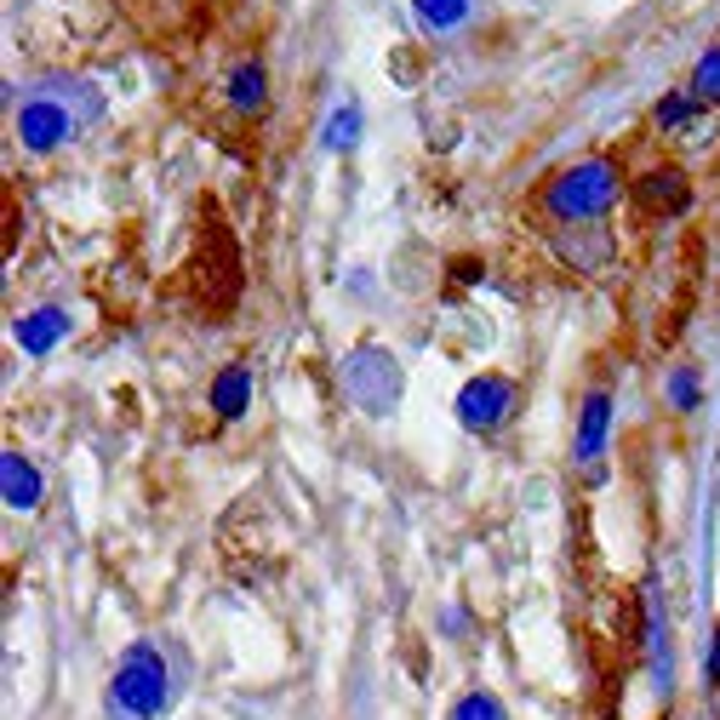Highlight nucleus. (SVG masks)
<instances>
[{"label": "nucleus", "instance_id": "nucleus-14", "mask_svg": "<svg viewBox=\"0 0 720 720\" xmlns=\"http://www.w3.org/2000/svg\"><path fill=\"white\" fill-rule=\"evenodd\" d=\"M647 201L652 206H686V184L675 178V172H652V178H647Z\"/></svg>", "mask_w": 720, "mask_h": 720}, {"label": "nucleus", "instance_id": "nucleus-3", "mask_svg": "<svg viewBox=\"0 0 720 720\" xmlns=\"http://www.w3.org/2000/svg\"><path fill=\"white\" fill-rule=\"evenodd\" d=\"M343 389H350L366 412H389L394 401H401V371H394L389 355L361 350V355L350 361V371H343Z\"/></svg>", "mask_w": 720, "mask_h": 720}, {"label": "nucleus", "instance_id": "nucleus-10", "mask_svg": "<svg viewBox=\"0 0 720 720\" xmlns=\"http://www.w3.org/2000/svg\"><path fill=\"white\" fill-rule=\"evenodd\" d=\"M229 104L235 109H258L263 104V63H240L229 74Z\"/></svg>", "mask_w": 720, "mask_h": 720}, {"label": "nucleus", "instance_id": "nucleus-12", "mask_svg": "<svg viewBox=\"0 0 720 720\" xmlns=\"http://www.w3.org/2000/svg\"><path fill=\"white\" fill-rule=\"evenodd\" d=\"M355 138H361V109L355 104L332 109V120H327V149H355Z\"/></svg>", "mask_w": 720, "mask_h": 720}, {"label": "nucleus", "instance_id": "nucleus-16", "mask_svg": "<svg viewBox=\"0 0 720 720\" xmlns=\"http://www.w3.org/2000/svg\"><path fill=\"white\" fill-rule=\"evenodd\" d=\"M669 401H675V406H698V378H692V371H675V378H669Z\"/></svg>", "mask_w": 720, "mask_h": 720}, {"label": "nucleus", "instance_id": "nucleus-8", "mask_svg": "<svg viewBox=\"0 0 720 720\" xmlns=\"http://www.w3.org/2000/svg\"><path fill=\"white\" fill-rule=\"evenodd\" d=\"M606 424H612V401H606V394H589V401H583V417H578V458H583V463L601 458Z\"/></svg>", "mask_w": 720, "mask_h": 720}, {"label": "nucleus", "instance_id": "nucleus-2", "mask_svg": "<svg viewBox=\"0 0 720 720\" xmlns=\"http://www.w3.org/2000/svg\"><path fill=\"white\" fill-rule=\"evenodd\" d=\"M612 194H617V172L606 161H583L550 184V212L555 217H601L612 206Z\"/></svg>", "mask_w": 720, "mask_h": 720}, {"label": "nucleus", "instance_id": "nucleus-1", "mask_svg": "<svg viewBox=\"0 0 720 720\" xmlns=\"http://www.w3.org/2000/svg\"><path fill=\"white\" fill-rule=\"evenodd\" d=\"M172 698L166 686V658L155 647H132L115 669V686H109V709L127 715V720H155Z\"/></svg>", "mask_w": 720, "mask_h": 720}, {"label": "nucleus", "instance_id": "nucleus-15", "mask_svg": "<svg viewBox=\"0 0 720 720\" xmlns=\"http://www.w3.org/2000/svg\"><path fill=\"white\" fill-rule=\"evenodd\" d=\"M692 92H698V97H720V52H704L698 74H692Z\"/></svg>", "mask_w": 720, "mask_h": 720}, {"label": "nucleus", "instance_id": "nucleus-18", "mask_svg": "<svg viewBox=\"0 0 720 720\" xmlns=\"http://www.w3.org/2000/svg\"><path fill=\"white\" fill-rule=\"evenodd\" d=\"M709 675L720 681V635H715V652H709Z\"/></svg>", "mask_w": 720, "mask_h": 720}, {"label": "nucleus", "instance_id": "nucleus-7", "mask_svg": "<svg viewBox=\"0 0 720 720\" xmlns=\"http://www.w3.org/2000/svg\"><path fill=\"white\" fill-rule=\"evenodd\" d=\"M0 498H7L12 509H35L40 504V475H35V463H23V452L0 458Z\"/></svg>", "mask_w": 720, "mask_h": 720}, {"label": "nucleus", "instance_id": "nucleus-17", "mask_svg": "<svg viewBox=\"0 0 720 720\" xmlns=\"http://www.w3.org/2000/svg\"><path fill=\"white\" fill-rule=\"evenodd\" d=\"M681 120H692V97H663V104H658V127H681Z\"/></svg>", "mask_w": 720, "mask_h": 720}, {"label": "nucleus", "instance_id": "nucleus-11", "mask_svg": "<svg viewBox=\"0 0 720 720\" xmlns=\"http://www.w3.org/2000/svg\"><path fill=\"white\" fill-rule=\"evenodd\" d=\"M417 7V23L424 29H452V23L469 17V0H412Z\"/></svg>", "mask_w": 720, "mask_h": 720}, {"label": "nucleus", "instance_id": "nucleus-9", "mask_svg": "<svg viewBox=\"0 0 720 720\" xmlns=\"http://www.w3.org/2000/svg\"><path fill=\"white\" fill-rule=\"evenodd\" d=\"M212 406H217L223 417H240L246 406H252V371H246V366L217 371V383H212Z\"/></svg>", "mask_w": 720, "mask_h": 720}, {"label": "nucleus", "instance_id": "nucleus-5", "mask_svg": "<svg viewBox=\"0 0 720 720\" xmlns=\"http://www.w3.org/2000/svg\"><path fill=\"white\" fill-rule=\"evenodd\" d=\"M17 138H23V149L46 155V149H58L69 138V115L58 104H23L17 109Z\"/></svg>", "mask_w": 720, "mask_h": 720}, {"label": "nucleus", "instance_id": "nucleus-13", "mask_svg": "<svg viewBox=\"0 0 720 720\" xmlns=\"http://www.w3.org/2000/svg\"><path fill=\"white\" fill-rule=\"evenodd\" d=\"M446 720H509V715H504V704L492 698V692H469V698L452 704V715H446Z\"/></svg>", "mask_w": 720, "mask_h": 720}, {"label": "nucleus", "instance_id": "nucleus-6", "mask_svg": "<svg viewBox=\"0 0 720 720\" xmlns=\"http://www.w3.org/2000/svg\"><path fill=\"white\" fill-rule=\"evenodd\" d=\"M63 332H69V315L63 309H35V315H23L17 327H12V338H17L23 355H52Z\"/></svg>", "mask_w": 720, "mask_h": 720}, {"label": "nucleus", "instance_id": "nucleus-4", "mask_svg": "<svg viewBox=\"0 0 720 720\" xmlns=\"http://www.w3.org/2000/svg\"><path fill=\"white\" fill-rule=\"evenodd\" d=\"M509 406H515V383L509 378H475V383H463V394H458V424L486 435V429H498L509 417Z\"/></svg>", "mask_w": 720, "mask_h": 720}]
</instances>
